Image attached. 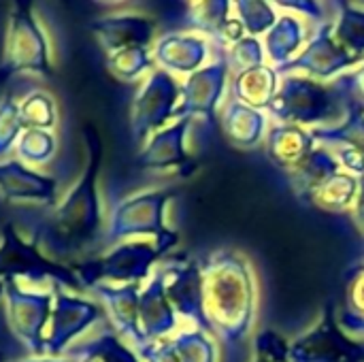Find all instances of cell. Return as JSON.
<instances>
[{
    "label": "cell",
    "mask_w": 364,
    "mask_h": 362,
    "mask_svg": "<svg viewBox=\"0 0 364 362\" xmlns=\"http://www.w3.org/2000/svg\"><path fill=\"white\" fill-rule=\"evenodd\" d=\"M30 11H32L30 0H15L13 19L9 26L6 51L0 66L2 75H11L17 70L49 73L47 47Z\"/></svg>",
    "instance_id": "obj_10"
},
{
    "label": "cell",
    "mask_w": 364,
    "mask_h": 362,
    "mask_svg": "<svg viewBox=\"0 0 364 362\" xmlns=\"http://www.w3.org/2000/svg\"><path fill=\"white\" fill-rule=\"evenodd\" d=\"M346 309L364 316V267L360 265L352 275L346 292Z\"/></svg>",
    "instance_id": "obj_28"
},
{
    "label": "cell",
    "mask_w": 364,
    "mask_h": 362,
    "mask_svg": "<svg viewBox=\"0 0 364 362\" xmlns=\"http://www.w3.org/2000/svg\"><path fill=\"white\" fill-rule=\"evenodd\" d=\"M17 156L28 164H45L55 154V137L49 130L28 128L17 141Z\"/></svg>",
    "instance_id": "obj_24"
},
{
    "label": "cell",
    "mask_w": 364,
    "mask_h": 362,
    "mask_svg": "<svg viewBox=\"0 0 364 362\" xmlns=\"http://www.w3.org/2000/svg\"><path fill=\"white\" fill-rule=\"evenodd\" d=\"M256 356L269 362H290V341L275 331H260L256 335Z\"/></svg>",
    "instance_id": "obj_26"
},
{
    "label": "cell",
    "mask_w": 364,
    "mask_h": 362,
    "mask_svg": "<svg viewBox=\"0 0 364 362\" xmlns=\"http://www.w3.org/2000/svg\"><path fill=\"white\" fill-rule=\"evenodd\" d=\"M173 94L168 85L156 83L151 85L139 100L132 117V132L136 141H143L147 134L156 132L158 128L164 126V122L173 113Z\"/></svg>",
    "instance_id": "obj_17"
},
{
    "label": "cell",
    "mask_w": 364,
    "mask_h": 362,
    "mask_svg": "<svg viewBox=\"0 0 364 362\" xmlns=\"http://www.w3.org/2000/svg\"><path fill=\"white\" fill-rule=\"evenodd\" d=\"M66 358L75 362H143L136 350L130 344H126L113 331V326L100 331L94 339L70 348L66 352Z\"/></svg>",
    "instance_id": "obj_18"
},
{
    "label": "cell",
    "mask_w": 364,
    "mask_h": 362,
    "mask_svg": "<svg viewBox=\"0 0 364 362\" xmlns=\"http://www.w3.org/2000/svg\"><path fill=\"white\" fill-rule=\"evenodd\" d=\"M337 171H341L337 156L328 147H316L299 166H294L288 173V177H290V186L294 194L301 198L305 192H309L311 188H316L318 183H322L326 177H331Z\"/></svg>",
    "instance_id": "obj_19"
},
{
    "label": "cell",
    "mask_w": 364,
    "mask_h": 362,
    "mask_svg": "<svg viewBox=\"0 0 364 362\" xmlns=\"http://www.w3.org/2000/svg\"><path fill=\"white\" fill-rule=\"evenodd\" d=\"M19 362H75L70 358H32V361H19Z\"/></svg>",
    "instance_id": "obj_32"
},
{
    "label": "cell",
    "mask_w": 364,
    "mask_h": 362,
    "mask_svg": "<svg viewBox=\"0 0 364 362\" xmlns=\"http://www.w3.org/2000/svg\"><path fill=\"white\" fill-rule=\"evenodd\" d=\"M164 254L156 241H122L98 258H85L75 265V273L83 288L96 284H145L154 275Z\"/></svg>",
    "instance_id": "obj_5"
},
{
    "label": "cell",
    "mask_w": 364,
    "mask_h": 362,
    "mask_svg": "<svg viewBox=\"0 0 364 362\" xmlns=\"http://www.w3.org/2000/svg\"><path fill=\"white\" fill-rule=\"evenodd\" d=\"M81 362H87V361H81Z\"/></svg>",
    "instance_id": "obj_35"
},
{
    "label": "cell",
    "mask_w": 364,
    "mask_h": 362,
    "mask_svg": "<svg viewBox=\"0 0 364 362\" xmlns=\"http://www.w3.org/2000/svg\"><path fill=\"white\" fill-rule=\"evenodd\" d=\"M139 324L147 344L168 339L173 333H179V316L164 292V280L158 267L141 288Z\"/></svg>",
    "instance_id": "obj_13"
},
{
    "label": "cell",
    "mask_w": 364,
    "mask_h": 362,
    "mask_svg": "<svg viewBox=\"0 0 364 362\" xmlns=\"http://www.w3.org/2000/svg\"><path fill=\"white\" fill-rule=\"evenodd\" d=\"M171 339L181 362H218L220 358V348L215 339L200 329L190 326L186 331L175 333V337Z\"/></svg>",
    "instance_id": "obj_21"
},
{
    "label": "cell",
    "mask_w": 364,
    "mask_h": 362,
    "mask_svg": "<svg viewBox=\"0 0 364 362\" xmlns=\"http://www.w3.org/2000/svg\"><path fill=\"white\" fill-rule=\"evenodd\" d=\"M177 196L175 190H147L122 198L113 209L105 230V243L117 245L122 241L154 239L166 256L179 243V233L166 226V209Z\"/></svg>",
    "instance_id": "obj_3"
},
{
    "label": "cell",
    "mask_w": 364,
    "mask_h": 362,
    "mask_svg": "<svg viewBox=\"0 0 364 362\" xmlns=\"http://www.w3.org/2000/svg\"><path fill=\"white\" fill-rule=\"evenodd\" d=\"M58 194V181L53 177L41 175L19 160L0 162V196L11 203L36 201L43 205H53Z\"/></svg>",
    "instance_id": "obj_14"
},
{
    "label": "cell",
    "mask_w": 364,
    "mask_h": 362,
    "mask_svg": "<svg viewBox=\"0 0 364 362\" xmlns=\"http://www.w3.org/2000/svg\"><path fill=\"white\" fill-rule=\"evenodd\" d=\"M21 132L23 126L19 119V105L13 96H4L0 100V160L9 156L13 145H17Z\"/></svg>",
    "instance_id": "obj_25"
},
{
    "label": "cell",
    "mask_w": 364,
    "mask_h": 362,
    "mask_svg": "<svg viewBox=\"0 0 364 362\" xmlns=\"http://www.w3.org/2000/svg\"><path fill=\"white\" fill-rule=\"evenodd\" d=\"M6 303V320L13 335L34 354H45L47 326L53 312V290H21L19 282H9L2 290Z\"/></svg>",
    "instance_id": "obj_7"
},
{
    "label": "cell",
    "mask_w": 364,
    "mask_h": 362,
    "mask_svg": "<svg viewBox=\"0 0 364 362\" xmlns=\"http://www.w3.org/2000/svg\"><path fill=\"white\" fill-rule=\"evenodd\" d=\"M53 290V312L47 326L45 337V354L60 356L68 352V346L83 335L90 326L96 322H102L107 318V312L102 305L64 292L62 286H51Z\"/></svg>",
    "instance_id": "obj_8"
},
{
    "label": "cell",
    "mask_w": 364,
    "mask_h": 362,
    "mask_svg": "<svg viewBox=\"0 0 364 362\" xmlns=\"http://www.w3.org/2000/svg\"><path fill=\"white\" fill-rule=\"evenodd\" d=\"M316 137L301 126H277L267 137V156L277 169L290 173L316 149Z\"/></svg>",
    "instance_id": "obj_16"
},
{
    "label": "cell",
    "mask_w": 364,
    "mask_h": 362,
    "mask_svg": "<svg viewBox=\"0 0 364 362\" xmlns=\"http://www.w3.org/2000/svg\"><path fill=\"white\" fill-rule=\"evenodd\" d=\"M316 141H320L324 147L335 149V147H352L364 156V117L354 113L343 126L335 128H316L311 130Z\"/></svg>",
    "instance_id": "obj_22"
},
{
    "label": "cell",
    "mask_w": 364,
    "mask_h": 362,
    "mask_svg": "<svg viewBox=\"0 0 364 362\" xmlns=\"http://www.w3.org/2000/svg\"><path fill=\"white\" fill-rule=\"evenodd\" d=\"M136 354L141 356L143 362H181L173 339H160V341H151L147 346H143L141 350H136Z\"/></svg>",
    "instance_id": "obj_27"
},
{
    "label": "cell",
    "mask_w": 364,
    "mask_h": 362,
    "mask_svg": "<svg viewBox=\"0 0 364 362\" xmlns=\"http://www.w3.org/2000/svg\"><path fill=\"white\" fill-rule=\"evenodd\" d=\"M186 137H188V119H181L168 128L158 130L149 137L145 147L136 158V166L143 171H181L183 175H192L194 164L186 151Z\"/></svg>",
    "instance_id": "obj_12"
},
{
    "label": "cell",
    "mask_w": 364,
    "mask_h": 362,
    "mask_svg": "<svg viewBox=\"0 0 364 362\" xmlns=\"http://www.w3.org/2000/svg\"><path fill=\"white\" fill-rule=\"evenodd\" d=\"M158 269L164 280V292L177 316L190 320L194 329L211 333L205 316V280L200 260L168 258L160 262Z\"/></svg>",
    "instance_id": "obj_9"
},
{
    "label": "cell",
    "mask_w": 364,
    "mask_h": 362,
    "mask_svg": "<svg viewBox=\"0 0 364 362\" xmlns=\"http://www.w3.org/2000/svg\"><path fill=\"white\" fill-rule=\"evenodd\" d=\"M363 267H364V262H363Z\"/></svg>",
    "instance_id": "obj_36"
},
{
    "label": "cell",
    "mask_w": 364,
    "mask_h": 362,
    "mask_svg": "<svg viewBox=\"0 0 364 362\" xmlns=\"http://www.w3.org/2000/svg\"><path fill=\"white\" fill-rule=\"evenodd\" d=\"M290 362H364V344L343 331L335 307L326 305L316 324L290 341Z\"/></svg>",
    "instance_id": "obj_6"
},
{
    "label": "cell",
    "mask_w": 364,
    "mask_h": 362,
    "mask_svg": "<svg viewBox=\"0 0 364 362\" xmlns=\"http://www.w3.org/2000/svg\"><path fill=\"white\" fill-rule=\"evenodd\" d=\"M51 284L70 290H83L73 267L49 258L38 243L21 239L15 226L6 224L0 237V297L9 282Z\"/></svg>",
    "instance_id": "obj_4"
},
{
    "label": "cell",
    "mask_w": 364,
    "mask_h": 362,
    "mask_svg": "<svg viewBox=\"0 0 364 362\" xmlns=\"http://www.w3.org/2000/svg\"><path fill=\"white\" fill-rule=\"evenodd\" d=\"M352 220H354V226H356L358 237L363 239L364 245V177H360V192H358V198L352 207Z\"/></svg>",
    "instance_id": "obj_31"
},
{
    "label": "cell",
    "mask_w": 364,
    "mask_h": 362,
    "mask_svg": "<svg viewBox=\"0 0 364 362\" xmlns=\"http://www.w3.org/2000/svg\"><path fill=\"white\" fill-rule=\"evenodd\" d=\"M224 130L237 147L252 149L264 139V117L252 109L235 105L224 117Z\"/></svg>",
    "instance_id": "obj_20"
},
{
    "label": "cell",
    "mask_w": 364,
    "mask_h": 362,
    "mask_svg": "<svg viewBox=\"0 0 364 362\" xmlns=\"http://www.w3.org/2000/svg\"><path fill=\"white\" fill-rule=\"evenodd\" d=\"M19 119L23 130H51L55 124V105L45 92H34L26 96L19 105Z\"/></svg>",
    "instance_id": "obj_23"
},
{
    "label": "cell",
    "mask_w": 364,
    "mask_h": 362,
    "mask_svg": "<svg viewBox=\"0 0 364 362\" xmlns=\"http://www.w3.org/2000/svg\"><path fill=\"white\" fill-rule=\"evenodd\" d=\"M205 280V316L211 333L239 346L256 329L258 280L250 260L235 250H218L200 260Z\"/></svg>",
    "instance_id": "obj_1"
},
{
    "label": "cell",
    "mask_w": 364,
    "mask_h": 362,
    "mask_svg": "<svg viewBox=\"0 0 364 362\" xmlns=\"http://www.w3.org/2000/svg\"><path fill=\"white\" fill-rule=\"evenodd\" d=\"M333 154L337 156L343 171H348L356 177H364V156L360 151H356L352 147H335Z\"/></svg>",
    "instance_id": "obj_29"
},
{
    "label": "cell",
    "mask_w": 364,
    "mask_h": 362,
    "mask_svg": "<svg viewBox=\"0 0 364 362\" xmlns=\"http://www.w3.org/2000/svg\"><path fill=\"white\" fill-rule=\"evenodd\" d=\"M250 362H269V361H264V358H260V356H254Z\"/></svg>",
    "instance_id": "obj_33"
},
{
    "label": "cell",
    "mask_w": 364,
    "mask_h": 362,
    "mask_svg": "<svg viewBox=\"0 0 364 362\" xmlns=\"http://www.w3.org/2000/svg\"><path fill=\"white\" fill-rule=\"evenodd\" d=\"M102 166V147L96 134H87V164L83 175L66 194V198L53 209L45 222H41L34 241L53 260H70L105 239L102 207L98 194V175Z\"/></svg>",
    "instance_id": "obj_2"
},
{
    "label": "cell",
    "mask_w": 364,
    "mask_h": 362,
    "mask_svg": "<svg viewBox=\"0 0 364 362\" xmlns=\"http://www.w3.org/2000/svg\"><path fill=\"white\" fill-rule=\"evenodd\" d=\"M0 362H2V354H0Z\"/></svg>",
    "instance_id": "obj_34"
},
{
    "label": "cell",
    "mask_w": 364,
    "mask_h": 362,
    "mask_svg": "<svg viewBox=\"0 0 364 362\" xmlns=\"http://www.w3.org/2000/svg\"><path fill=\"white\" fill-rule=\"evenodd\" d=\"M358 192H360V177L341 169L331 177H326L316 188H311L309 192H305L301 201L326 213H343V211H352Z\"/></svg>",
    "instance_id": "obj_15"
},
{
    "label": "cell",
    "mask_w": 364,
    "mask_h": 362,
    "mask_svg": "<svg viewBox=\"0 0 364 362\" xmlns=\"http://www.w3.org/2000/svg\"><path fill=\"white\" fill-rule=\"evenodd\" d=\"M141 284H96L90 290L102 301V307L107 312L109 324L113 331L130 344L134 350H141L147 346V339L141 333L139 324V301H141Z\"/></svg>",
    "instance_id": "obj_11"
},
{
    "label": "cell",
    "mask_w": 364,
    "mask_h": 362,
    "mask_svg": "<svg viewBox=\"0 0 364 362\" xmlns=\"http://www.w3.org/2000/svg\"><path fill=\"white\" fill-rule=\"evenodd\" d=\"M337 318H339V324L343 326L346 333H350L354 339H358V341L364 344V316L354 314L350 309H343L341 314H337Z\"/></svg>",
    "instance_id": "obj_30"
}]
</instances>
